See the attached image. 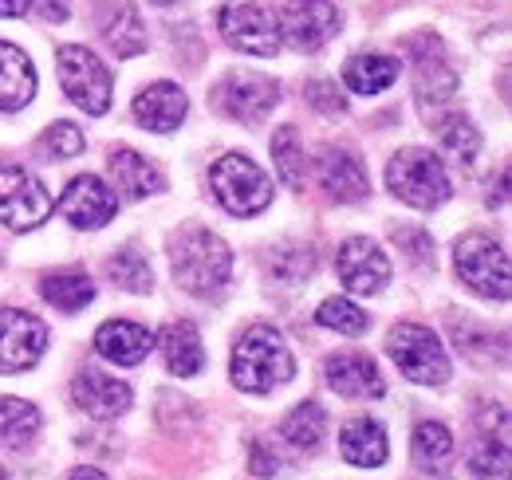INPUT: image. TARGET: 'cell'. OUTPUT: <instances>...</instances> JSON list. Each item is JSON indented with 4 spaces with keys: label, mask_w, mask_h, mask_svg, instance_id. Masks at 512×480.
Returning <instances> with one entry per match:
<instances>
[{
    "label": "cell",
    "mask_w": 512,
    "mask_h": 480,
    "mask_svg": "<svg viewBox=\"0 0 512 480\" xmlns=\"http://www.w3.org/2000/svg\"><path fill=\"white\" fill-rule=\"evenodd\" d=\"M296 374V362H292V351L284 343V335L268 323H253L237 347H233V382L249 394H268L284 382H292Z\"/></svg>",
    "instance_id": "obj_1"
},
{
    "label": "cell",
    "mask_w": 512,
    "mask_h": 480,
    "mask_svg": "<svg viewBox=\"0 0 512 480\" xmlns=\"http://www.w3.org/2000/svg\"><path fill=\"white\" fill-rule=\"evenodd\" d=\"M174 280L190 296H217L233 276V252L229 244L209 229H186L174 240Z\"/></svg>",
    "instance_id": "obj_2"
},
{
    "label": "cell",
    "mask_w": 512,
    "mask_h": 480,
    "mask_svg": "<svg viewBox=\"0 0 512 480\" xmlns=\"http://www.w3.org/2000/svg\"><path fill=\"white\" fill-rule=\"evenodd\" d=\"M386 355L394 359V366H398L410 382H418V386H442L449 378V355L430 327L398 323V327L386 335Z\"/></svg>",
    "instance_id": "obj_3"
},
{
    "label": "cell",
    "mask_w": 512,
    "mask_h": 480,
    "mask_svg": "<svg viewBox=\"0 0 512 480\" xmlns=\"http://www.w3.org/2000/svg\"><path fill=\"white\" fill-rule=\"evenodd\" d=\"M213 197L233 213V217H256L260 209H268L272 201V181L245 154H225L213 170H209Z\"/></svg>",
    "instance_id": "obj_4"
},
{
    "label": "cell",
    "mask_w": 512,
    "mask_h": 480,
    "mask_svg": "<svg viewBox=\"0 0 512 480\" xmlns=\"http://www.w3.org/2000/svg\"><path fill=\"white\" fill-rule=\"evenodd\" d=\"M453 260H457L461 284H469L477 296H485V300H509L512 284H509V252H505V244H497V240L485 237V233H469V237L457 240Z\"/></svg>",
    "instance_id": "obj_5"
},
{
    "label": "cell",
    "mask_w": 512,
    "mask_h": 480,
    "mask_svg": "<svg viewBox=\"0 0 512 480\" xmlns=\"http://www.w3.org/2000/svg\"><path fill=\"white\" fill-rule=\"evenodd\" d=\"M386 185L398 201L414 209H434L449 197V178L430 150H402L386 166Z\"/></svg>",
    "instance_id": "obj_6"
},
{
    "label": "cell",
    "mask_w": 512,
    "mask_h": 480,
    "mask_svg": "<svg viewBox=\"0 0 512 480\" xmlns=\"http://www.w3.org/2000/svg\"><path fill=\"white\" fill-rule=\"evenodd\" d=\"M56 60H60V83H64L67 99L75 107H83L87 115H107L111 91H115V79H111L107 63L99 60L91 48H83V44L60 48Z\"/></svg>",
    "instance_id": "obj_7"
},
{
    "label": "cell",
    "mask_w": 512,
    "mask_h": 480,
    "mask_svg": "<svg viewBox=\"0 0 512 480\" xmlns=\"http://www.w3.org/2000/svg\"><path fill=\"white\" fill-rule=\"evenodd\" d=\"M52 213V193L16 162H0V221L16 233H32Z\"/></svg>",
    "instance_id": "obj_8"
},
{
    "label": "cell",
    "mask_w": 512,
    "mask_h": 480,
    "mask_svg": "<svg viewBox=\"0 0 512 480\" xmlns=\"http://www.w3.org/2000/svg\"><path fill=\"white\" fill-rule=\"evenodd\" d=\"M217 24H221V36L245 56L268 60L280 52V24H276V12H268L264 4H253V0L225 4Z\"/></svg>",
    "instance_id": "obj_9"
},
{
    "label": "cell",
    "mask_w": 512,
    "mask_h": 480,
    "mask_svg": "<svg viewBox=\"0 0 512 480\" xmlns=\"http://www.w3.org/2000/svg\"><path fill=\"white\" fill-rule=\"evenodd\" d=\"M48 327L32 311L0 307V374H20L44 359Z\"/></svg>",
    "instance_id": "obj_10"
},
{
    "label": "cell",
    "mask_w": 512,
    "mask_h": 480,
    "mask_svg": "<svg viewBox=\"0 0 512 480\" xmlns=\"http://www.w3.org/2000/svg\"><path fill=\"white\" fill-rule=\"evenodd\" d=\"M276 24H280V40H288L300 52H316L339 32V8L331 0H288Z\"/></svg>",
    "instance_id": "obj_11"
},
{
    "label": "cell",
    "mask_w": 512,
    "mask_h": 480,
    "mask_svg": "<svg viewBox=\"0 0 512 480\" xmlns=\"http://www.w3.org/2000/svg\"><path fill=\"white\" fill-rule=\"evenodd\" d=\"M276 103H280V87L268 75L233 71L217 83V107L237 122H264Z\"/></svg>",
    "instance_id": "obj_12"
},
{
    "label": "cell",
    "mask_w": 512,
    "mask_h": 480,
    "mask_svg": "<svg viewBox=\"0 0 512 480\" xmlns=\"http://www.w3.org/2000/svg\"><path fill=\"white\" fill-rule=\"evenodd\" d=\"M115 209H119V197L115 189L95 174H83V178H71L60 197V213L75 229H103L107 221H115Z\"/></svg>",
    "instance_id": "obj_13"
},
{
    "label": "cell",
    "mask_w": 512,
    "mask_h": 480,
    "mask_svg": "<svg viewBox=\"0 0 512 480\" xmlns=\"http://www.w3.org/2000/svg\"><path fill=\"white\" fill-rule=\"evenodd\" d=\"M335 268H339V280L359 296H375L390 284V260L383 248L367 237L347 240L335 256Z\"/></svg>",
    "instance_id": "obj_14"
},
{
    "label": "cell",
    "mask_w": 512,
    "mask_h": 480,
    "mask_svg": "<svg viewBox=\"0 0 512 480\" xmlns=\"http://www.w3.org/2000/svg\"><path fill=\"white\" fill-rule=\"evenodd\" d=\"M323 374H327V386L343 398H379L386 390L383 374L375 359L359 355V351H339L323 362Z\"/></svg>",
    "instance_id": "obj_15"
},
{
    "label": "cell",
    "mask_w": 512,
    "mask_h": 480,
    "mask_svg": "<svg viewBox=\"0 0 512 480\" xmlns=\"http://www.w3.org/2000/svg\"><path fill=\"white\" fill-rule=\"evenodd\" d=\"M71 394H75V406H79L83 414H91V418H99V421L119 418V414L130 410L127 382H119V378H111V374H99V370H79Z\"/></svg>",
    "instance_id": "obj_16"
},
{
    "label": "cell",
    "mask_w": 512,
    "mask_h": 480,
    "mask_svg": "<svg viewBox=\"0 0 512 480\" xmlns=\"http://www.w3.org/2000/svg\"><path fill=\"white\" fill-rule=\"evenodd\" d=\"M186 111H190L186 91L174 87V83H150V87L134 99V119L142 122L146 130H154V134L178 130L182 119H186Z\"/></svg>",
    "instance_id": "obj_17"
},
{
    "label": "cell",
    "mask_w": 512,
    "mask_h": 480,
    "mask_svg": "<svg viewBox=\"0 0 512 480\" xmlns=\"http://www.w3.org/2000/svg\"><path fill=\"white\" fill-rule=\"evenodd\" d=\"M414 91L422 99V115H430L438 103H446L449 95L457 91V75L453 67L442 60V44L434 48V60H430V36L414 44Z\"/></svg>",
    "instance_id": "obj_18"
},
{
    "label": "cell",
    "mask_w": 512,
    "mask_h": 480,
    "mask_svg": "<svg viewBox=\"0 0 512 480\" xmlns=\"http://www.w3.org/2000/svg\"><path fill=\"white\" fill-rule=\"evenodd\" d=\"M99 32L115 48L119 60L146 52V24H142V16H138V8L130 0H107L99 8Z\"/></svg>",
    "instance_id": "obj_19"
},
{
    "label": "cell",
    "mask_w": 512,
    "mask_h": 480,
    "mask_svg": "<svg viewBox=\"0 0 512 480\" xmlns=\"http://www.w3.org/2000/svg\"><path fill=\"white\" fill-rule=\"evenodd\" d=\"M150 347H154V335H150L146 327L130 323V319H111V323H103V327L95 331V351L107 362H115V366H134V362H142L150 355Z\"/></svg>",
    "instance_id": "obj_20"
},
{
    "label": "cell",
    "mask_w": 512,
    "mask_h": 480,
    "mask_svg": "<svg viewBox=\"0 0 512 480\" xmlns=\"http://www.w3.org/2000/svg\"><path fill=\"white\" fill-rule=\"evenodd\" d=\"M107 166H111V181H115V189L130 197V201H142V197H150V193H162L166 189V178H162V170L154 166V162H146L142 154H134V150H115L111 158H107Z\"/></svg>",
    "instance_id": "obj_21"
},
{
    "label": "cell",
    "mask_w": 512,
    "mask_h": 480,
    "mask_svg": "<svg viewBox=\"0 0 512 480\" xmlns=\"http://www.w3.org/2000/svg\"><path fill=\"white\" fill-rule=\"evenodd\" d=\"M320 181L335 201H359L371 189V178H367L363 162L351 150H327L320 158Z\"/></svg>",
    "instance_id": "obj_22"
},
{
    "label": "cell",
    "mask_w": 512,
    "mask_h": 480,
    "mask_svg": "<svg viewBox=\"0 0 512 480\" xmlns=\"http://www.w3.org/2000/svg\"><path fill=\"white\" fill-rule=\"evenodd\" d=\"M339 453H343V461H351L359 469H379L386 461V453H390L386 429L371 418L347 421L343 433H339Z\"/></svg>",
    "instance_id": "obj_23"
},
{
    "label": "cell",
    "mask_w": 512,
    "mask_h": 480,
    "mask_svg": "<svg viewBox=\"0 0 512 480\" xmlns=\"http://www.w3.org/2000/svg\"><path fill=\"white\" fill-rule=\"evenodd\" d=\"M158 351L166 359V370L178 374V378H193L201 366H205V351H201V335L193 323H170L162 335H158Z\"/></svg>",
    "instance_id": "obj_24"
},
{
    "label": "cell",
    "mask_w": 512,
    "mask_h": 480,
    "mask_svg": "<svg viewBox=\"0 0 512 480\" xmlns=\"http://www.w3.org/2000/svg\"><path fill=\"white\" fill-rule=\"evenodd\" d=\"M36 95L32 60L16 44H0V111H20Z\"/></svg>",
    "instance_id": "obj_25"
},
{
    "label": "cell",
    "mask_w": 512,
    "mask_h": 480,
    "mask_svg": "<svg viewBox=\"0 0 512 480\" xmlns=\"http://www.w3.org/2000/svg\"><path fill=\"white\" fill-rule=\"evenodd\" d=\"M398 71H402V63L394 60V56H375V52H367V56H351V60H347L343 79H347V87H351L355 95H379V91H386V87L398 79Z\"/></svg>",
    "instance_id": "obj_26"
},
{
    "label": "cell",
    "mask_w": 512,
    "mask_h": 480,
    "mask_svg": "<svg viewBox=\"0 0 512 480\" xmlns=\"http://www.w3.org/2000/svg\"><path fill=\"white\" fill-rule=\"evenodd\" d=\"M453 453H457L453 433H449L442 421H422V425L414 429V461H418L422 469L446 473L449 465H453Z\"/></svg>",
    "instance_id": "obj_27"
},
{
    "label": "cell",
    "mask_w": 512,
    "mask_h": 480,
    "mask_svg": "<svg viewBox=\"0 0 512 480\" xmlns=\"http://www.w3.org/2000/svg\"><path fill=\"white\" fill-rule=\"evenodd\" d=\"M280 433H284L288 445H296V449H304V453H316L323 445V437H327V414H323V406L320 402H300V406L284 418Z\"/></svg>",
    "instance_id": "obj_28"
},
{
    "label": "cell",
    "mask_w": 512,
    "mask_h": 480,
    "mask_svg": "<svg viewBox=\"0 0 512 480\" xmlns=\"http://www.w3.org/2000/svg\"><path fill=\"white\" fill-rule=\"evenodd\" d=\"M272 158H276V174L288 189H300L308 181V154L304 142L296 134V126H280L272 138Z\"/></svg>",
    "instance_id": "obj_29"
},
{
    "label": "cell",
    "mask_w": 512,
    "mask_h": 480,
    "mask_svg": "<svg viewBox=\"0 0 512 480\" xmlns=\"http://www.w3.org/2000/svg\"><path fill=\"white\" fill-rule=\"evenodd\" d=\"M44 300L52 303V307H60V311H83L87 303L95 300V284L87 280V272H52V276H44Z\"/></svg>",
    "instance_id": "obj_30"
},
{
    "label": "cell",
    "mask_w": 512,
    "mask_h": 480,
    "mask_svg": "<svg viewBox=\"0 0 512 480\" xmlns=\"http://www.w3.org/2000/svg\"><path fill=\"white\" fill-rule=\"evenodd\" d=\"M40 433V410L20 398H0V441L4 445H28Z\"/></svg>",
    "instance_id": "obj_31"
},
{
    "label": "cell",
    "mask_w": 512,
    "mask_h": 480,
    "mask_svg": "<svg viewBox=\"0 0 512 480\" xmlns=\"http://www.w3.org/2000/svg\"><path fill=\"white\" fill-rule=\"evenodd\" d=\"M83 146H87V138H83V130L75 122H52L36 138V154L48 158V162H67V158L83 154Z\"/></svg>",
    "instance_id": "obj_32"
},
{
    "label": "cell",
    "mask_w": 512,
    "mask_h": 480,
    "mask_svg": "<svg viewBox=\"0 0 512 480\" xmlns=\"http://www.w3.org/2000/svg\"><path fill=\"white\" fill-rule=\"evenodd\" d=\"M316 323H320V327H331V331H343V335H363V331L371 327V315H367L359 303L343 300V296H331V300L320 303Z\"/></svg>",
    "instance_id": "obj_33"
},
{
    "label": "cell",
    "mask_w": 512,
    "mask_h": 480,
    "mask_svg": "<svg viewBox=\"0 0 512 480\" xmlns=\"http://www.w3.org/2000/svg\"><path fill=\"white\" fill-rule=\"evenodd\" d=\"M469 465H473L477 477H485V480L509 477V433H501V437H481L477 449H473V457H469Z\"/></svg>",
    "instance_id": "obj_34"
},
{
    "label": "cell",
    "mask_w": 512,
    "mask_h": 480,
    "mask_svg": "<svg viewBox=\"0 0 512 480\" xmlns=\"http://www.w3.org/2000/svg\"><path fill=\"white\" fill-rule=\"evenodd\" d=\"M107 276L123 288V292H150V284H154V276H150V264H146V256H138L134 248H123L111 264H107Z\"/></svg>",
    "instance_id": "obj_35"
},
{
    "label": "cell",
    "mask_w": 512,
    "mask_h": 480,
    "mask_svg": "<svg viewBox=\"0 0 512 480\" xmlns=\"http://www.w3.org/2000/svg\"><path fill=\"white\" fill-rule=\"evenodd\" d=\"M442 146H446L461 166H473V158H477V150H481V134H477V126L465 119V115H453V119L442 126Z\"/></svg>",
    "instance_id": "obj_36"
},
{
    "label": "cell",
    "mask_w": 512,
    "mask_h": 480,
    "mask_svg": "<svg viewBox=\"0 0 512 480\" xmlns=\"http://www.w3.org/2000/svg\"><path fill=\"white\" fill-rule=\"evenodd\" d=\"M308 103L323 111V115H343L347 111V99L339 95V87L331 83V79H316V83H308Z\"/></svg>",
    "instance_id": "obj_37"
},
{
    "label": "cell",
    "mask_w": 512,
    "mask_h": 480,
    "mask_svg": "<svg viewBox=\"0 0 512 480\" xmlns=\"http://www.w3.org/2000/svg\"><path fill=\"white\" fill-rule=\"evenodd\" d=\"M276 469H280V457H276V453H268V445H264V441H256L253 445V473L256 477H276Z\"/></svg>",
    "instance_id": "obj_38"
},
{
    "label": "cell",
    "mask_w": 512,
    "mask_h": 480,
    "mask_svg": "<svg viewBox=\"0 0 512 480\" xmlns=\"http://www.w3.org/2000/svg\"><path fill=\"white\" fill-rule=\"evenodd\" d=\"M36 8H40V16H44V20H64V16H67L64 0H40Z\"/></svg>",
    "instance_id": "obj_39"
},
{
    "label": "cell",
    "mask_w": 512,
    "mask_h": 480,
    "mask_svg": "<svg viewBox=\"0 0 512 480\" xmlns=\"http://www.w3.org/2000/svg\"><path fill=\"white\" fill-rule=\"evenodd\" d=\"M28 12V0H0V16H24Z\"/></svg>",
    "instance_id": "obj_40"
},
{
    "label": "cell",
    "mask_w": 512,
    "mask_h": 480,
    "mask_svg": "<svg viewBox=\"0 0 512 480\" xmlns=\"http://www.w3.org/2000/svg\"><path fill=\"white\" fill-rule=\"evenodd\" d=\"M71 480H107V477H103L99 469H75V473H71Z\"/></svg>",
    "instance_id": "obj_41"
},
{
    "label": "cell",
    "mask_w": 512,
    "mask_h": 480,
    "mask_svg": "<svg viewBox=\"0 0 512 480\" xmlns=\"http://www.w3.org/2000/svg\"><path fill=\"white\" fill-rule=\"evenodd\" d=\"M0 480H8V473H4V465H0Z\"/></svg>",
    "instance_id": "obj_42"
},
{
    "label": "cell",
    "mask_w": 512,
    "mask_h": 480,
    "mask_svg": "<svg viewBox=\"0 0 512 480\" xmlns=\"http://www.w3.org/2000/svg\"><path fill=\"white\" fill-rule=\"evenodd\" d=\"M154 4H170V0H154Z\"/></svg>",
    "instance_id": "obj_43"
}]
</instances>
